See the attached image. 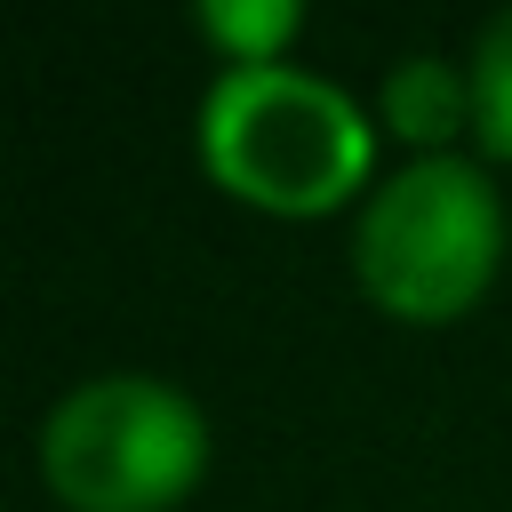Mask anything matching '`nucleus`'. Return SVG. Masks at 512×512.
Segmentation results:
<instances>
[{
  "mask_svg": "<svg viewBox=\"0 0 512 512\" xmlns=\"http://www.w3.org/2000/svg\"><path fill=\"white\" fill-rule=\"evenodd\" d=\"M192 144L232 200L272 216H320L376 168V120L304 64H224L200 96Z\"/></svg>",
  "mask_w": 512,
  "mask_h": 512,
  "instance_id": "1",
  "label": "nucleus"
},
{
  "mask_svg": "<svg viewBox=\"0 0 512 512\" xmlns=\"http://www.w3.org/2000/svg\"><path fill=\"white\" fill-rule=\"evenodd\" d=\"M496 256H504V200L488 168L464 152H416L360 200V224H352V272L368 304L416 328L480 304V288L496 280Z\"/></svg>",
  "mask_w": 512,
  "mask_h": 512,
  "instance_id": "2",
  "label": "nucleus"
},
{
  "mask_svg": "<svg viewBox=\"0 0 512 512\" xmlns=\"http://www.w3.org/2000/svg\"><path fill=\"white\" fill-rule=\"evenodd\" d=\"M208 472V416L144 368L80 376L40 416V480L64 512H168Z\"/></svg>",
  "mask_w": 512,
  "mask_h": 512,
  "instance_id": "3",
  "label": "nucleus"
},
{
  "mask_svg": "<svg viewBox=\"0 0 512 512\" xmlns=\"http://www.w3.org/2000/svg\"><path fill=\"white\" fill-rule=\"evenodd\" d=\"M456 128H472V64H448L432 48L400 56L384 72V136H408L416 152H448Z\"/></svg>",
  "mask_w": 512,
  "mask_h": 512,
  "instance_id": "4",
  "label": "nucleus"
},
{
  "mask_svg": "<svg viewBox=\"0 0 512 512\" xmlns=\"http://www.w3.org/2000/svg\"><path fill=\"white\" fill-rule=\"evenodd\" d=\"M192 24L224 64H280V48L304 32V8L296 0H200Z\"/></svg>",
  "mask_w": 512,
  "mask_h": 512,
  "instance_id": "5",
  "label": "nucleus"
},
{
  "mask_svg": "<svg viewBox=\"0 0 512 512\" xmlns=\"http://www.w3.org/2000/svg\"><path fill=\"white\" fill-rule=\"evenodd\" d=\"M472 128L496 160H512V8H496L472 40Z\"/></svg>",
  "mask_w": 512,
  "mask_h": 512,
  "instance_id": "6",
  "label": "nucleus"
}]
</instances>
